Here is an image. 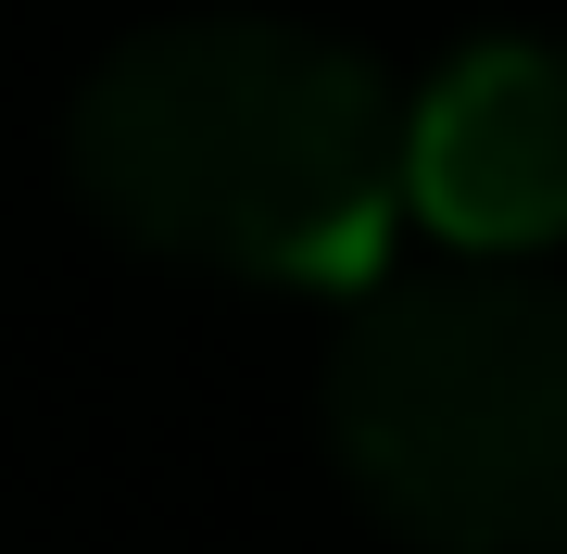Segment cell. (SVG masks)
<instances>
[{"mask_svg": "<svg viewBox=\"0 0 567 554\" xmlns=\"http://www.w3.org/2000/svg\"><path fill=\"white\" fill-rule=\"evenodd\" d=\"M328 453L416 554H567V290L492 252L365 290L328 353Z\"/></svg>", "mask_w": 567, "mask_h": 554, "instance_id": "2", "label": "cell"}, {"mask_svg": "<svg viewBox=\"0 0 567 554\" xmlns=\"http://www.w3.org/2000/svg\"><path fill=\"white\" fill-rule=\"evenodd\" d=\"M76 202L203 278L365 290L404 215V102L290 13H164L114 39L63 126Z\"/></svg>", "mask_w": 567, "mask_h": 554, "instance_id": "1", "label": "cell"}, {"mask_svg": "<svg viewBox=\"0 0 567 554\" xmlns=\"http://www.w3.org/2000/svg\"><path fill=\"white\" fill-rule=\"evenodd\" d=\"M404 215L454 252H555L567 240V51L466 39L404 102Z\"/></svg>", "mask_w": 567, "mask_h": 554, "instance_id": "3", "label": "cell"}]
</instances>
